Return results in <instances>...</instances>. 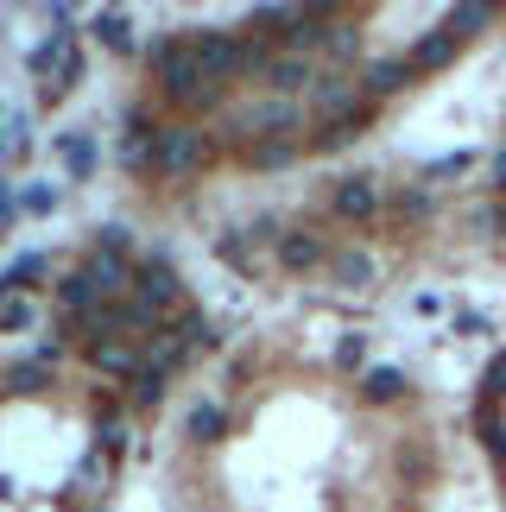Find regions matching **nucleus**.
Returning <instances> with one entry per match:
<instances>
[{
	"label": "nucleus",
	"instance_id": "c85d7f7f",
	"mask_svg": "<svg viewBox=\"0 0 506 512\" xmlns=\"http://www.w3.org/2000/svg\"><path fill=\"white\" fill-rule=\"evenodd\" d=\"M488 392H506V361H500V367H488Z\"/></svg>",
	"mask_w": 506,
	"mask_h": 512
},
{
	"label": "nucleus",
	"instance_id": "f8f14e48",
	"mask_svg": "<svg viewBox=\"0 0 506 512\" xmlns=\"http://www.w3.org/2000/svg\"><path fill=\"white\" fill-rule=\"evenodd\" d=\"M279 260H285L291 272H298V266H317V260H323V241H317V234H285Z\"/></svg>",
	"mask_w": 506,
	"mask_h": 512
},
{
	"label": "nucleus",
	"instance_id": "6e6552de",
	"mask_svg": "<svg viewBox=\"0 0 506 512\" xmlns=\"http://www.w3.org/2000/svg\"><path fill=\"white\" fill-rule=\"evenodd\" d=\"M361 127H367V108L342 114V121H323V133H317V152H342L348 140H361Z\"/></svg>",
	"mask_w": 506,
	"mask_h": 512
},
{
	"label": "nucleus",
	"instance_id": "4468645a",
	"mask_svg": "<svg viewBox=\"0 0 506 512\" xmlns=\"http://www.w3.org/2000/svg\"><path fill=\"white\" fill-rule=\"evenodd\" d=\"M494 19V7H481V0H469V7H450V19H443V32H456V38H469V32H481Z\"/></svg>",
	"mask_w": 506,
	"mask_h": 512
},
{
	"label": "nucleus",
	"instance_id": "f3484780",
	"mask_svg": "<svg viewBox=\"0 0 506 512\" xmlns=\"http://www.w3.org/2000/svg\"><path fill=\"white\" fill-rule=\"evenodd\" d=\"M399 392H405V373L399 367H374V373H367V399H399Z\"/></svg>",
	"mask_w": 506,
	"mask_h": 512
},
{
	"label": "nucleus",
	"instance_id": "cd10ccee",
	"mask_svg": "<svg viewBox=\"0 0 506 512\" xmlns=\"http://www.w3.org/2000/svg\"><path fill=\"white\" fill-rule=\"evenodd\" d=\"M13 215H19V203H13V190L0 184V228H13Z\"/></svg>",
	"mask_w": 506,
	"mask_h": 512
},
{
	"label": "nucleus",
	"instance_id": "7c9ffc66",
	"mask_svg": "<svg viewBox=\"0 0 506 512\" xmlns=\"http://www.w3.org/2000/svg\"><path fill=\"white\" fill-rule=\"evenodd\" d=\"M500 234H506V209H500Z\"/></svg>",
	"mask_w": 506,
	"mask_h": 512
},
{
	"label": "nucleus",
	"instance_id": "393cba45",
	"mask_svg": "<svg viewBox=\"0 0 506 512\" xmlns=\"http://www.w3.org/2000/svg\"><path fill=\"white\" fill-rule=\"evenodd\" d=\"M13 386H19V392H38V386H45V361H26V367H13Z\"/></svg>",
	"mask_w": 506,
	"mask_h": 512
},
{
	"label": "nucleus",
	"instance_id": "f03ea898",
	"mask_svg": "<svg viewBox=\"0 0 506 512\" xmlns=\"http://www.w3.org/2000/svg\"><path fill=\"white\" fill-rule=\"evenodd\" d=\"M203 159H209L203 127L178 121V127H159V133H152V171H159V177H190Z\"/></svg>",
	"mask_w": 506,
	"mask_h": 512
},
{
	"label": "nucleus",
	"instance_id": "39448f33",
	"mask_svg": "<svg viewBox=\"0 0 506 512\" xmlns=\"http://www.w3.org/2000/svg\"><path fill=\"white\" fill-rule=\"evenodd\" d=\"M140 304L146 310H171V304H178V272H171V266H140Z\"/></svg>",
	"mask_w": 506,
	"mask_h": 512
},
{
	"label": "nucleus",
	"instance_id": "a878e982",
	"mask_svg": "<svg viewBox=\"0 0 506 512\" xmlns=\"http://www.w3.org/2000/svg\"><path fill=\"white\" fill-rule=\"evenodd\" d=\"M462 171H469V152H450V159H437L424 177H462Z\"/></svg>",
	"mask_w": 506,
	"mask_h": 512
},
{
	"label": "nucleus",
	"instance_id": "c756f323",
	"mask_svg": "<svg viewBox=\"0 0 506 512\" xmlns=\"http://www.w3.org/2000/svg\"><path fill=\"white\" fill-rule=\"evenodd\" d=\"M494 184L506 190V146H500V159H494Z\"/></svg>",
	"mask_w": 506,
	"mask_h": 512
},
{
	"label": "nucleus",
	"instance_id": "0eeeda50",
	"mask_svg": "<svg viewBox=\"0 0 506 512\" xmlns=\"http://www.w3.org/2000/svg\"><path fill=\"white\" fill-rule=\"evenodd\" d=\"M304 83H317L304 57H272V64H266V89H279V95H298Z\"/></svg>",
	"mask_w": 506,
	"mask_h": 512
},
{
	"label": "nucleus",
	"instance_id": "aec40b11",
	"mask_svg": "<svg viewBox=\"0 0 506 512\" xmlns=\"http://www.w3.org/2000/svg\"><path fill=\"white\" fill-rule=\"evenodd\" d=\"M159 399H165V373L140 367V380H133V405H159Z\"/></svg>",
	"mask_w": 506,
	"mask_h": 512
},
{
	"label": "nucleus",
	"instance_id": "2eb2a0df",
	"mask_svg": "<svg viewBox=\"0 0 506 512\" xmlns=\"http://www.w3.org/2000/svg\"><path fill=\"white\" fill-rule=\"evenodd\" d=\"M95 32H102V45H108V51H127V45H133V32H127V13H114V7H102V13H95Z\"/></svg>",
	"mask_w": 506,
	"mask_h": 512
},
{
	"label": "nucleus",
	"instance_id": "b1692460",
	"mask_svg": "<svg viewBox=\"0 0 506 512\" xmlns=\"http://www.w3.org/2000/svg\"><path fill=\"white\" fill-rule=\"evenodd\" d=\"M367 361V336H342L336 342V367H361Z\"/></svg>",
	"mask_w": 506,
	"mask_h": 512
},
{
	"label": "nucleus",
	"instance_id": "f257e3e1",
	"mask_svg": "<svg viewBox=\"0 0 506 512\" xmlns=\"http://www.w3.org/2000/svg\"><path fill=\"white\" fill-rule=\"evenodd\" d=\"M152 70H159V83L171 102H184V108H197V102H216V83L203 76L197 64V45H159L152 51Z\"/></svg>",
	"mask_w": 506,
	"mask_h": 512
},
{
	"label": "nucleus",
	"instance_id": "7ed1b4c3",
	"mask_svg": "<svg viewBox=\"0 0 506 512\" xmlns=\"http://www.w3.org/2000/svg\"><path fill=\"white\" fill-rule=\"evenodd\" d=\"M190 45H197V64H203L209 83H228V76H241V70L260 64V45H247V38H228V32H197Z\"/></svg>",
	"mask_w": 506,
	"mask_h": 512
},
{
	"label": "nucleus",
	"instance_id": "4be33fe9",
	"mask_svg": "<svg viewBox=\"0 0 506 512\" xmlns=\"http://www.w3.org/2000/svg\"><path fill=\"white\" fill-rule=\"evenodd\" d=\"M171 336H178L184 348H209V342H216V329H209V317H184L178 329H171Z\"/></svg>",
	"mask_w": 506,
	"mask_h": 512
},
{
	"label": "nucleus",
	"instance_id": "9b49d317",
	"mask_svg": "<svg viewBox=\"0 0 506 512\" xmlns=\"http://www.w3.org/2000/svg\"><path fill=\"white\" fill-rule=\"evenodd\" d=\"M89 361L102 367V373H133V380H140V361H133V348H127V342H95V348H89Z\"/></svg>",
	"mask_w": 506,
	"mask_h": 512
},
{
	"label": "nucleus",
	"instance_id": "ddd939ff",
	"mask_svg": "<svg viewBox=\"0 0 506 512\" xmlns=\"http://www.w3.org/2000/svg\"><path fill=\"white\" fill-rule=\"evenodd\" d=\"M329 272H336V285H367L374 279V260H367V253H336V260H329Z\"/></svg>",
	"mask_w": 506,
	"mask_h": 512
},
{
	"label": "nucleus",
	"instance_id": "1a4fd4ad",
	"mask_svg": "<svg viewBox=\"0 0 506 512\" xmlns=\"http://www.w3.org/2000/svg\"><path fill=\"white\" fill-rule=\"evenodd\" d=\"M412 57H405V64H399V57H386V64H374V70H367V89H374V95H399L405 83H412Z\"/></svg>",
	"mask_w": 506,
	"mask_h": 512
},
{
	"label": "nucleus",
	"instance_id": "dca6fc26",
	"mask_svg": "<svg viewBox=\"0 0 506 512\" xmlns=\"http://www.w3.org/2000/svg\"><path fill=\"white\" fill-rule=\"evenodd\" d=\"M317 108H329V121L355 114V108H348V83H342V76H323V83H317Z\"/></svg>",
	"mask_w": 506,
	"mask_h": 512
},
{
	"label": "nucleus",
	"instance_id": "bb28decb",
	"mask_svg": "<svg viewBox=\"0 0 506 512\" xmlns=\"http://www.w3.org/2000/svg\"><path fill=\"white\" fill-rule=\"evenodd\" d=\"M51 203H57V190H26V209H32V215H45Z\"/></svg>",
	"mask_w": 506,
	"mask_h": 512
},
{
	"label": "nucleus",
	"instance_id": "412c9836",
	"mask_svg": "<svg viewBox=\"0 0 506 512\" xmlns=\"http://www.w3.org/2000/svg\"><path fill=\"white\" fill-rule=\"evenodd\" d=\"M57 146H64V159H70V171H76V177H89L95 152H89V140H83V133H64V140H57Z\"/></svg>",
	"mask_w": 506,
	"mask_h": 512
},
{
	"label": "nucleus",
	"instance_id": "5701e85b",
	"mask_svg": "<svg viewBox=\"0 0 506 512\" xmlns=\"http://www.w3.org/2000/svg\"><path fill=\"white\" fill-rule=\"evenodd\" d=\"M32 323V304L26 298H0V329H26Z\"/></svg>",
	"mask_w": 506,
	"mask_h": 512
},
{
	"label": "nucleus",
	"instance_id": "423d86ee",
	"mask_svg": "<svg viewBox=\"0 0 506 512\" xmlns=\"http://www.w3.org/2000/svg\"><path fill=\"white\" fill-rule=\"evenodd\" d=\"M83 272H89L95 298H121V291H127V266H121V253H95Z\"/></svg>",
	"mask_w": 506,
	"mask_h": 512
},
{
	"label": "nucleus",
	"instance_id": "20e7f679",
	"mask_svg": "<svg viewBox=\"0 0 506 512\" xmlns=\"http://www.w3.org/2000/svg\"><path fill=\"white\" fill-rule=\"evenodd\" d=\"M374 209H380V190L367 184V177H342V184H336V215H348V222H367Z\"/></svg>",
	"mask_w": 506,
	"mask_h": 512
},
{
	"label": "nucleus",
	"instance_id": "9d476101",
	"mask_svg": "<svg viewBox=\"0 0 506 512\" xmlns=\"http://www.w3.org/2000/svg\"><path fill=\"white\" fill-rule=\"evenodd\" d=\"M456 45H462L456 32H431V38H424V45L412 51V70H443V64L456 57Z\"/></svg>",
	"mask_w": 506,
	"mask_h": 512
},
{
	"label": "nucleus",
	"instance_id": "a211bd4d",
	"mask_svg": "<svg viewBox=\"0 0 506 512\" xmlns=\"http://www.w3.org/2000/svg\"><path fill=\"white\" fill-rule=\"evenodd\" d=\"M222 424H228V418H222L216 405H197V411H190V437H203V443H216Z\"/></svg>",
	"mask_w": 506,
	"mask_h": 512
},
{
	"label": "nucleus",
	"instance_id": "6ab92c4d",
	"mask_svg": "<svg viewBox=\"0 0 506 512\" xmlns=\"http://www.w3.org/2000/svg\"><path fill=\"white\" fill-rule=\"evenodd\" d=\"M32 279H45V260H38V253H26L13 272H0V291H19V285H32Z\"/></svg>",
	"mask_w": 506,
	"mask_h": 512
}]
</instances>
